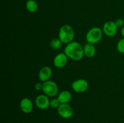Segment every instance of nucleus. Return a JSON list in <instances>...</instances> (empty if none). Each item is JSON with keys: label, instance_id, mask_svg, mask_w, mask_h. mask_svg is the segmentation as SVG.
Returning <instances> with one entry per match:
<instances>
[{"label": "nucleus", "instance_id": "10", "mask_svg": "<svg viewBox=\"0 0 124 123\" xmlns=\"http://www.w3.org/2000/svg\"><path fill=\"white\" fill-rule=\"evenodd\" d=\"M21 110L24 113H30L33 109V104L32 101L29 98H24L22 99L19 104Z\"/></svg>", "mask_w": 124, "mask_h": 123}, {"label": "nucleus", "instance_id": "15", "mask_svg": "<svg viewBox=\"0 0 124 123\" xmlns=\"http://www.w3.org/2000/svg\"><path fill=\"white\" fill-rule=\"evenodd\" d=\"M62 42L59 38L53 39L50 42V47L53 49H58L61 47Z\"/></svg>", "mask_w": 124, "mask_h": 123}, {"label": "nucleus", "instance_id": "17", "mask_svg": "<svg viewBox=\"0 0 124 123\" xmlns=\"http://www.w3.org/2000/svg\"><path fill=\"white\" fill-rule=\"evenodd\" d=\"M61 103L59 101L58 98H54L50 101V106L52 108H58L59 106H60Z\"/></svg>", "mask_w": 124, "mask_h": 123}, {"label": "nucleus", "instance_id": "9", "mask_svg": "<svg viewBox=\"0 0 124 123\" xmlns=\"http://www.w3.org/2000/svg\"><path fill=\"white\" fill-rule=\"evenodd\" d=\"M68 57L65 53H59L53 59V64L58 68H62L67 64Z\"/></svg>", "mask_w": 124, "mask_h": 123}, {"label": "nucleus", "instance_id": "20", "mask_svg": "<svg viewBox=\"0 0 124 123\" xmlns=\"http://www.w3.org/2000/svg\"><path fill=\"white\" fill-rule=\"evenodd\" d=\"M121 34L124 38V26L123 27H122V29H121Z\"/></svg>", "mask_w": 124, "mask_h": 123}, {"label": "nucleus", "instance_id": "6", "mask_svg": "<svg viewBox=\"0 0 124 123\" xmlns=\"http://www.w3.org/2000/svg\"><path fill=\"white\" fill-rule=\"evenodd\" d=\"M58 113L64 119L70 118L73 115V110L69 104H61L58 107Z\"/></svg>", "mask_w": 124, "mask_h": 123}, {"label": "nucleus", "instance_id": "11", "mask_svg": "<svg viewBox=\"0 0 124 123\" xmlns=\"http://www.w3.org/2000/svg\"><path fill=\"white\" fill-rule=\"evenodd\" d=\"M52 75V70L48 66H44L40 69L38 74V78L42 82L49 80Z\"/></svg>", "mask_w": 124, "mask_h": 123}, {"label": "nucleus", "instance_id": "5", "mask_svg": "<svg viewBox=\"0 0 124 123\" xmlns=\"http://www.w3.org/2000/svg\"><path fill=\"white\" fill-rule=\"evenodd\" d=\"M89 84L85 79H78L71 83V88L76 93H83L87 90Z\"/></svg>", "mask_w": 124, "mask_h": 123}, {"label": "nucleus", "instance_id": "8", "mask_svg": "<svg viewBox=\"0 0 124 123\" xmlns=\"http://www.w3.org/2000/svg\"><path fill=\"white\" fill-rule=\"evenodd\" d=\"M35 104L38 108L41 110H46L50 106V101L48 96L46 95H38L35 99Z\"/></svg>", "mask_w": 124, "mask_h": 123}, {"label": "nucleus", "instance_id": "2", "mask_svg": "<svg viewBox=\"0 0 124 123\" xmlns=\"http://www.w3.org/2000/svg\"><path fill=\"white\" fill-rule=\"evenodd\" d=\"M75 37V31L70 25H64L60 28L58 33V38L62 43L68 44L73 42Z\"/></svg>", "mask_w": 124, "mask_h": 123}, {"label": "nucleus", "instance_id": "12", "mask_svg": "<svg viewBox=\"0 0 124 123\" xmlns=\"http://www.w3.org/2000/svg\"><path fill=\"white\" fill-rule=\"evenodd\" d=\"M57 98L58 99L61 104H67L71 101L72 98V95L70 91L65 90L61 92L58 94Z\"/></svg>", "mask_w": 124, "mask_h": 123}, {"label": "nucleus", "instance_id": "7", "mask_svg": "<svg viewBox=\"0 0 124 123\" xmlns=\"http://www.w3.org/2000/svg\"><path fill=\"white\" fill-rule=\"evenodd\" d=\"M117 27L114 21H107L104 24L102 28L103 33L108 37L115 36L117 32Z\"/></svg>", "mask_w": 124, "mask_h": 123}, {"label": "nucleus", "instance_id": "13", "mask_svg": "<svg viewBox=\"0 0 124 123\" xmlns=\"http://www.w3.org/2000/svg\"><path fill=\"white\" fill-rule=\"evenodd\" d=\"M84 55L88 58H92L95 55L96 49L94 45L87 43L84 47Z\"/></svg>", "mask_w": 124, "mask_h": 123}, {"label": "nucleus", "instance_id": "14", "mask_svg": "<svg viewBox=\"0 0 124 123\" xmlns=\"http://www.w3.org/2000/svg\"><path fill=\"white\" fill-rule=\"evenodd\" d=\"M26 8L30 13H34L38 9V4L35 0H28L26 2Z\"/></svg>", "mask_w": 124, "mask_h": 123}, {"label": "nucleus", "instance_id": "18", "mask_svg": "<svg viewBox=\"0 0 124 123\" xmlns=\"http://www.w3.org/2000/svg\"><path fill=\"white\" fill-rule=\"evenodd\" d=\"M115 23H116L117 27H123L124 25V19L119 18V19H117V20L115 21Z\"/></svg>", "mask_w": 124, "mask_h": 123}, {"label": "nucleus", "instance_id": "3", "mask_svg": "<svg viewBox=\"0 0 124 123\" xmlns=\"http://www.w3.org/2000/svg\"><path fill=\"white\" fill-rule=\"evenodd\" d=\"M103 31L99 27L92 28L86 34L87 42L92 44H96L100 42L102 38Z\"/></svg>", "mask_w": 124, "mask_h": 123}, {"label": "nucleus", "instance_id": "16", "mask_svg": "<svg viewBox=\"0 0 124 123\" xmlns=\"http://www.w3.org/2000/svg\"><path fill=\"white\" fill-rule=\"evenodd\" d=\"M116 48L119 53L124 54V38L121 39L118 41Z\"/></svg>", "mask_w": 124, "mask_h": 123}, {"label": "nucleus", "instance_id": "19", "mask_svg": "<svg viewBox=\"0 0 124 123\" xmlns=\"http://www.w3.org/2000/svg\"><path fill=\"white\" fill-rule=\"evenodd\" d=\"M35 88L36 90H38V91L39 90H42L43 84H42V83H37L35 85Z\"/></svg>", "mask_w": 124, "mask_h": 123}, {"label": "nucleus", "instance_id": "1", "mask_svg": "<svg viewBox=\"0 0 124 123\" xmlns=\"http://www.w3.org/2000/svg\"><path fill=\"white\" fill-rule=\"evenodd\" d=\"M64 53L68 58L74 61H79L83 58L84 55V47L81 43L76 41H73L67 44L64 48Z\"/></svg>", "mask_w": 124, "mask_h": 123}, {"label": "nucleus", "instance_id": "4", "mask_svg": "<svg viewBox=\"0 0 124 123\" xmlns=\"http://www.w3.org/2000/svg\"><path fill=\"white\" fill-rule=\"evenodd\" d=\"M42 84V91L45 95L48 97H53L58 95L59 88L55 82L52 80H48L43 82Z\"/></svg>", "mask_w": 124, "mask_h": 123}]
</instances>
